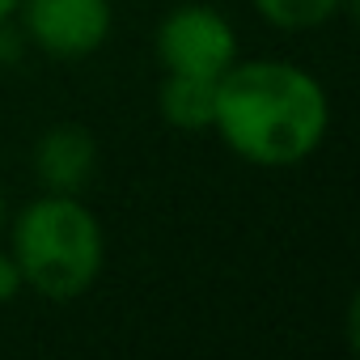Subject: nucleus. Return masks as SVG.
Returning <instances> with one entry per match:
<instances>
[{
	"label": "nucleus",
	"mask_w": 360,
	"mask_h": 360,
	"mask_svg": "<svg viewBox=\"0 0 360 360\" xmlns=\"http://www.w3.org/2000/svg\"><path fill=\"white\" fill-rule=\"evenodd\" d=\"M330 102L314 72L284 60H233L217 81L212 131L250 165L284 169L326 140Z\"/></svg>",
	"instance_id": "f257e3e1"
},
{
	"label": "nucleus",
	"mask_w": 360,
	"mask_h": 360,
	"mask_svg": "<svg viewBox=\"0 0 360 360\" xmlns=\"http://www.w3.org/2000/svg\"><path fill=\"white\" fill-rule=\"evenodd\" d=\"M22 284L47 301H77L94 288L106 263L98 217L77 195H39L13 221V250Z\"/></svg>",
	"instance_id": "f03ea898"
},
{
	"label": "nucleus",
	"mask_w": 360,
	"mask_h": 360,
	"mask_svg": "<svg viewBox=\"0 0 360 360\" xmlns=\"http://www.w3.org/2000/svg\"><path fill=\"white\" fill-rule=\"evenodd\" d=\"M157 56L165 72L221 81V72L238 60V34L212 5H178L157 26Z\"/></svg>",
	"instance_id": "7ed1b4c3"
},
{
	"label": "nucleus",
	"mask_w": 360,
	"mask_h": 360,
	"mask_svg": "<svg viewBox=\"0 0 360 360\" xmlns=\"http://www.w3.org/2000/svg\"><path fill=\"white\" fill-rule=\"evenodd\" d=\"M22 22L39 51L56 60H85L110 34V0H26Z\"/></svg>",
	"instance_id": "20e7f679"
},
{
	"label": "nucleus",
	"mask_w": 360,
	"mask_h": 360,
	"mask_svg": "<svg viewBox=\"0 0 360 360\" xmlns=\"http://www.w3.org/2000/svg\"><path fill=\"white\" fill-rule=\"evenodd\" d=\"M98 169V140L77 127V123H60L51 131L39 136L34 144V174L43 191L51 195H81V187Z\"/></svg>",
	"instance_id": "39448f33"
},
{
	"label": "nucleus",
	"mask_w": 360,
	"mask_h": 360,
	"mask_svg": "<svg viewBox=\"0 0 360 360\" xmlns=\"http://www.w3.org/2000/svg\"><path fill=\"white\" fill-rule=\"evenodd\" d=\"M157 106L169 127L178 131H212L217 115V81L208 77H183V72H165Z\"/></svg>",
	"instance_id": "423d86ee"
},
{
	"label": "nucleus",
	"mask_w": 360,
	"mask_h": 360,
	"mask_svg": "<svg viewBox=\"0 0 360 360\" xmlns=\"http://www.w3.org/2000/svg\"><path fill=\"white\" fill-rule=\"evenodd\" d=\"M343 0H255V9L276 30H314L339 13Z\"/></svg>",
	"instance_id": "0eeeda50"
},
{
	"label": "nucleus",
	"mask_w": 360,
	"mask_h": 360,
	"mask_svg": "<svg viewBox=\"0 0 360 360\" xmlns=\"http://www.w3.org/2000/svg\"><path fill=\"white\" fill-rule=\"evenodd\" d=\"M18 292H22V271H18V259H13L9 250H0V305H9Z\"/></svg>",
	"instance_id": "6e6552de"
},
{
	"label": "nucleus",
	"mask_w": 360,
	"mask_h": 360,
	"mask_svg": "<svg viewBox=\"0 0 360 360\" xmlns=\"http://www.w3.org/2000/svg\"><path fill=\"white\" fill-rule=\"evenodd\" d=\"M18 5H22V0H0V26H5V22L18 13Z\"/></svg>",
	"instance_id": "1a4fd4ad"
},
{
	"label": "nucleus",
	"mask_w": 360,
	"mask_h": 360,
	"mask_svg": "<svg viewBox=\"0 0 360 360\" xmlns=\"http://www.w3.org/2000/svg\"><path fill=\"white\" fill-rule=\"evenodd\" d=\"M0 229H5V195H0Z\"/></svg>",
	"instance_id": "9d476101"
}]
</instances>
